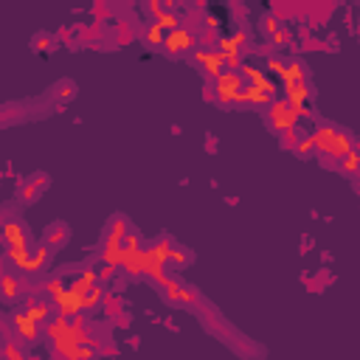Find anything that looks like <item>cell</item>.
I'll list each match as a JSON object with an SVG mask.
<instances>
[{
    "mask_svg": "<svg viewBox=\"0 0 360 360\" xmlns=\"http://www.w3.org/2000/svg\"><path fill=\"white\" fill-rule=\"evenodd\" d=\"M313 138H315V146H321L329 155H346V149L352 144V138L346 133H338V127H321Z\"/></svg>",
    "mask_w": 360,
    "mask_h": 360,
    "instance_id": "6da1fadb",
    "label": "cell"
},
{
    "mask_svg": "<svg viewBox=\"0 0 360 360\" xmlns=\"http://www.w3.org/2000/svg\"><path fill=\"white\" fill-rule=\"evenodd\" d=\"M48 183H51V177L43 175V172L20 180V183H17V203H20V205H34V203L40 200V194L48 189Z\"/></svg>",
    "mask_w": 360,
    "mask_h": 360,
    "instance_id": "7a4b0ae2",
    "label": "cell"
},
{
    "mask_svg": "<svg viewBox=\"0 0 360 360\" xmlns=\"http://www.w3.org/2000/svg\"><path fill=\"white\" fill-rule=\"evenodd\" d=\"M12 321H14V329H17V335H20V341L25 338L28 344H34L37 341V335H40V321L28 313V310H20V313H14L12 315Z\"/></svg>",
    "mask_w": 360,
    "mask_h": 360,
    "instance_id": "3957f363",
    "label": "cell"
},
{
    "mask_svg": "<svg viewBox=\"0 0 360 360\" xmlns=\"http://www.w3.org/2000/svg\"><path fill=\"white\" fill-rule=\"evenodd\" d=\"M295 104L293 102H279L273 104V110H270V127L273 130H293L295 124Z\"/></svg>",
    "mask_w": 360,
    "mask_h": 360,
    "instance_id": "277c9868",
    "label": "cell"
},
{
    "mask_svg": "<svg viewBox=\"0 0 360 360\" xmlns=\"http://www.w3.org/2000/svg\"><path fill=\"white\" fill-rule=\"evenodd\" d=\"M68 239H71V228L65 225V223H51L48 228H45V234H43V245L48 248V251H59V248H65L68 245Z\"/></svg>",
    "mask_w": 360,
    "mask_h": 360,
    "instance_id": "5b68a950",
    "label": "cell"
},
{
    "mask_svg": "<svg viewBox=\"0 0 360 360\" xmlns=\"http://www.w3.org/2000/svg\"><path fill=\"white\" fill-rule=\"evenodd\" d=\"M164 45H166V51L172 56H180V54H186L192 48V34L186 32V28H175V32L164 40Z\"/></svg>",
    "mask_w": 360,
    "mask_h": 360,
    "instance_id": "8992f818",
    "label": "cell"
},
{
    "mask_svg": "<svg viewBox=\"0 0 360 360\" xmlns=\"http://www.w3.org/2000/svg\"><path fill=\"white\" fill-rule=\"evenodd\" d=\"M3 302L6 304L23 302V279H17L12 270H6V273H3Z\"/></svg>",
    "mask_w": 360,
    "mask_h": 360,
    "instance_id": "52a82bcc",
    "label": "cell"
},
{
    "mask_svg": "<svg viewBox=\"0 0 360 360\" xmlns=\"http://www.w3.org/2000/svg\"><path fill=\"white\" fill-rule=\"evenodd\" d=\"M265 23V34H267V40H270V45H287L290 43V34H287V28L279 23V20H273V17H265L262 20Z\"/></svg>",
    "mask_w": 360,
    "mask_h": 360,
    "instance_id": "ba28073f",
    "label": "cell"
},
{
    "mask_svg": "<svg viewBox=\"0 0 360 360\" xmlns=\"http://www.w3.org/2000/svg\"><path fill=\"white\" fill-rule=\"evenodd\" d=\"M293 149H295L298 158H313V153H315V138L295 130V135H293Z\"/></svg>",
    "mask_w": 360,
    "mask_h": 360,
    "instance_id": "9c48e42d",
    "label": "cell"
},
{
    "mask_svg": "<svg viewBox=\"0 0 360 360\" xmlns=\"http://www.w3.org/2000/svg\"><path fill=\"white\" fill-rule=\"evenodd\" d=\"M32 48H34V51H40V54H43V51H54V48H56V37H54V34H43V32H40V34L32 40Z\"/></svg>",
    "mask_w": 360,
    "mask_h": 360,
    "instance_id": "30bf717a",
    "label": "cell"
},
{
    "mask_svg": "<svg viewBox=\"0 0 360 360\" xmlns=\"http://www.w3.org/2000/svg\"><path fill=\"white\" fill-rule=\"evenodd\" d=\"M146 45L149 48H158V45H164V34H161V28H158V23H153V25H149L146 28Z\"/></svg>",
    "mask_w": 360,
    "mask_h": 360,
    "instance_id": "8fae6325",
    "label": "cell"
},
{
    "mask_svg": "<svg viewBox=\"0 0 360 360\" xmlns=\"http://www.w3.org/2000/svg\"><path fill=\"white\" fill-rule=\"evenodd\" d=\"M54 90H56V93H54L56 99H74L76 96V85L74 82H59Z\"/></svg>",
    "mask_w": 360,
    "mask_h": 360,
    "instance_id": "7c38bea8",
    "label": "cell"
}]
</instances>
